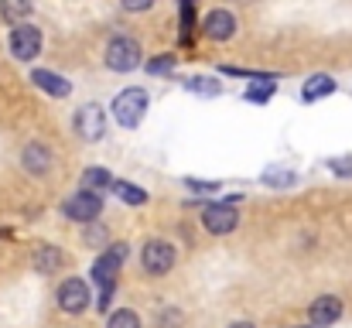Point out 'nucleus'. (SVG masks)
<instances>
[{"mask_svg":"<svg viewBox=\"0 0 352 328\" xmlns=\"http://www.w3.org/2000/svg\"><path fill=\"white\" fill-rule=\"evenodd\" d=\"M123 260H126V246H123V243H113V246H110L107 253H100V260L93 263V281H96V287H100V301H96L100 311L110 308V298H113V287H117Z\"/></svg>","mask_w":352,"mask_h":328,"instance_id":"obj_1","label":"nucleus"},{"mask_svg":"<svg viewBox=\"0 0 352 328\" xmlns=\"http://www.w3.org/2000/svg\"><path fill=\"white\" fill-rule=\"evenodd\" d=\"M144 109H147V93L144 89H123L117 100H113V120H117L120 127L133 130L144 120Z\"/></svg>","mask_w":352,"mask_h":328,"instance_id":"obj_2","label":"nucleus"},{"mask_svg":"<svg viewBox=\"0 0 352 328\" xmlns=\"http://www.w3.org/2000/svg\"><path fill=\"white\" fill-rule=\"evenodd\" d=\"M107 65L113 72H133L140 65V45L133 38H113L107 45Z\"/></svg>","mask_w":352,"mask_h":328,"instance_id":"obj_3","label":"nucleus"},{"mask_svg":"<svg viewBox=\"0 0 352 328\" xmlns=\"http://www.w3.org/2000/svg\"><path fill=\"white\" fill-rule=\"evenodd\" d=\"M41 52V31L31 28V24H21L10 31V55L17 62H31L34 55Z\"/></svg>","mask_w":352,"mask_h":328,"instance_id":"obj_4","label":"nucleus"},{"mask_svg":"<svg viewBox=\"0 0 352 328\" xmlns=\"http://www.w3.org/2000/svg\"><path fill=\"white\" fill-rule=\"evenodd\" d=\"M171 267H175V246L164 243V239H151V243L144 246V270L154 274V277H161V274H168Z\"/></svg>","mask_w":352,"mask_h":328,"instance_id":"obj_5","label":"nucleus"},{"mask_svg":"<svg viewBox=\"0 0 352 328\" xmlns=\"http://www.w3.org/2000/svg\"><path fill=\"white\" fill-rule=\"evenodd\" d=\"M76 130L82 140H100L103 130H107V116H103V107L96 103H86V107L76 113Z\"/></svg>","mask_w":352,"mask_h":328,"instance_id":"obj_6","label":"nucleus"},{"mask_svg":"<svg viewBox=\"0 0 352 328\" xmlns=\"http://www.w3.org/2000/svg\"><path fill=\"white\" fill-rule=\"evenodd\" d=\"M100 209H103V199L93 195V192H79L65 202V216L76 219V222H93L100 216Z\"/></svg>","mask_w":352,"mask_h":328,"instance_id":"obj_7","label":"nucleus"},{"mask_svg":"<svg viewBox=\"0 0 352 328\" xmlns=\"http://www.w3.org/2000/svg\"><path fill=\"white\" fill-rule=\"evenodd\" d=\"M86 305H89V287H86L79 277H72V281H65V284L58 287V308H62V311L79 315Z\"/></svg>","mask_w":352,"mask_h":328,"instance_id":"obj_8","label":"nucleus"},{"mask_svg":"<svg viewBox=\"0 0 352 328\" xmlns=\"http://www.w3.org/2000/svg\"><path fill=\"white\" fill-rule=\"evenodd\" d=\"M236 209L233 206H209L206 212H202V226L212 232V236H226V232H233L236 229Z\"/></svg>","mask_w":352,"mask_h":328,"instance_id":"obj_9","label":"nucleus"},{"mask_svg":"<svg viewBox=\"0 0 352 328\" xmlns=\"http://www.w3.org/2000/svg\"><path fill=\"white\" fill-rule=\"evenodd\" d=\"M202 31H206L209 38H216V41H230L236 34V17L230 10H212V14L202 21Z\"/></svg>","mask_w":352,"mask_h":328,"instance_id":"obj_10","label":"nucleus"},{"mask_svg":"<svg viewBox=\"0 0 352 328\" xmlns=\"http://www.w3.org/2000/svg\"><path fill=\"white\" fill-rule=\"evenodd\" d=\"M311 322L318 328H325V325H332V322H339V315H342V301L336 298V294H325V298H318L315 305H311Z\"/></svg>","mask_w":352,"mask_h":328,"instance_id":"obj_11","label":"nucleus"},{"mask_svg":"<svg viewBox=\"0 0 352 328\" xmlns=\"http://www.w3.org/2000/svg\"><path fill=\"white\" fill-rule=\"evenodd\" d=\"M31 83H34L38 89H45V93L58 96V100H65V96L72 93V83H69V79H62L58 72H45V69H38V72H31Z\"/></svg>","mask_w":352,"mask_h":328,"instance_id":"obj_12","label":"nucleus"},{"mask_svg":"<svg viewBox=\"0 0 352 328\" xmlns=\"http://www.w3.org/2000/svg\"><path fill=\"white\" fill-rule=\"evenodd\" d=\"M329 93H336V79H332V76H311V79L305 83V89H301V100H305V103H315V100H322V96H329Z\"/></svg>","mask_w":352,"mask_h":328,"instance_id":"obj_13","label":"nucleus"},{"mask_svg":"<svg viewBox=\"0 0 352 328\" xmlns=\"http://www.w3.org/2000/svg\"><path fill=\"white\" fill-rule=\"evenodd\" d=\"M185 89L199 93V96H219L223 93L219 79H212V76H192V79H185Z\"/></svg>","mask_w":352,"mask_h":328,"instance_id":"obj_14","label":"nucleus"},{"mask_svg":"<svg viewBox=\"0 0 352 328\" xmlns=\"http://www.w3.org/2000/svg\"><path fill=\"white\" fill-rule=\"evenodd\" d=\"M34 267H38L41 274H52V270L62 267V253H58L55 246H38V250H34Z\"/></svg>","mask_w":352,"mask_h":328,"instance_id":"obj_15","label":"nucleus"},{"mask_svg":"<svg viewBox=\"0 0 352 328\" xmlns=\"http://www.w3.org/2000/svg\"><path fill=\"white\" fill-rule=\"evenodd\" d=\"M48 161H52V154H48L41 144H31V147L24 151V164H28V171H34V175L48 171Z\"/></svg>","mask_w":352,"mask_h":328,"instance_id":"obj_16","label":"nucleus"},{"mask_svg":"<svg viewBox=\"0 0 352 328\" xmlns=\"http://www.w3.org/2000/svg\"><path fill=\"white\" fill-rule=\"evenodd\" d=\"M113 185V178H110V171H103V168H89L86 175H82V192H103V188H110Z\"/></svg>","mask_w":352,"mask_h":328,"instance_id":"obj_17","label":"nucleus"},{"mask_svg":"<svg viewBox=\"0 0 352 328\" xmlns=\"http://www.w3.org/2000/svg\"><path fill=\"white\" fill-rule=\"evenodd\" d=\"M113 192H117L123 202H130V206H144L147 202V192L140 185H130V182H113Z\"/></svg>","mask_w":352,"mask_h":328,"instance_id":"obj_18","label":"nucleus"},{"mask_svg":"<svg viewBox=\"0 0 352 328\" xmlns=\"http://www.w3.org/2000/svg\"><path fill=\"white\" fill-rule=\"evenodd\" d=\"M298 178H294V171H284V168H267L263 171V185H270V188H291Z\"/></svg>","mask_w":352,"mask_h":328,"instance_id":"obj_19","label":"nucleus"},{"mask_svg":"<svg viewBox=\"0 0 352 328\" xmlns=\"http://www.w3.org/2000/svg\"><path fill=\"white\" fill-rule=\"evenodd\" d=\"M28 10H31V0H0V14L10 24H17L21 17H28Z\"/></svg>","mask_w":352,"mask_h":328,"instance_id":"obj_20","label":"nucleus"},{"mask_svg":"<svg viewBox=\"0 0 352 328\" xmlns=\"http://www.w3.org/2000/svg\"><path fill=\"white\" fill-rule=\"evenodd\" d=\"M107 328H140V318H137L130 308H120V311H113V315H110Z\"/></svg>","mask_w":352,"mask_h":328,"instance_id":"obj_21","label":"nucleus"},{"mask_svg":"<svg viewBox=\"0 0 352 328\" xmlns=\"http://www.w3.org/2000/svg\"><path fill=\"white\" fill-rule=\"evenodd\" d=\"M171 69H175V55H157V58L147 62V72H151V76H164V72H171Z\"/></svg>","mask_w":352,"mask_h":328,"instance_id":"obj_22","label":"nucleus"},{"mask_svg":"<svg viewBox=\"0 0 352 328\" xmlns=\"http://www.w3.org/2000/svg\"><path fill=\"white\" fill-rule=\"evenodd\" d=\"M270 96H274V83H267V86H250V89H246V100H250V103H267Z\"/></svg>","mask_w":352,"mask_h":328,"instance_id":"obj_23","label":"nucleus"},{"mask_svg":"<svg viewBox=\"0 0 352 328\" xmlns=\"http://www.w3.org/2000/svg\"><path fill=\"white\" fill-rule=\"evenodd\" d=\"M185 185H188L192 192H216V188H219V182H199V178H185Z\"/></svg>","mask_w":352,"mask_h":328,"instance_id":"obj_24","label":"nucleus"},{"mask_svg":"<svg viewBox=\"0 0 352 328\" xmlns=\"http://www.w3.org/2000/svg\"><path fill=\"white\" fill-rule=\"evenodd\" d=\"M329 164H332V171H339V175H342V171H349L352 175V157H346V161H342V157H336V161H329Z\"/></svg>","mask_w":352,"mask_h":328,"instance_id":"obj_25","label":"nucleus"},{"mask_svg":"<svg viewBox=\"0 0 352 328\" xmlns=\"http://www.w3.org/2000/svg\"><path fill=\"white\" fill-rule=\"evenodd\" d=\"M120 3H123L126 10H147V7H151L154 0H120Z\"/></svg>","mask_w":352,"mask_h":328,"instance_id":"obj_26","label":"nucleus"},{"mask_svg":"<svg viewBox=\"0 0 352 328\" xmlns=\"http://www.w3.org/2000/svg\"><path fill=\"white\" fill-rule=\"evenodd\" d=\"M86 239H89V243H96V239H107V229H103V226H100V229H89V232H86Z\"/></svg>","mask_w":352,"mask_h":328,"instance_id":"obj_27","label":"nucleus"},{"mask_svg":"<svg viewBox=\"0 0 352 328\" xmlns=\"http://www.w3.org/2000/svg\"><path fill=\"white\" fill-rule=\"evenodd\" d=\"M230 328H253V325H250V322H233Z\"/></svg>","mask_w":352,"mask_h":328,"instance_id":"obj_28","label":"nucleus"},{"mask_svg":"<svg viewBox=\"0 0 352 328\" xmlns=\"http://www.w3.org/2000/svg\"><path fill=\"white\" fill-rule=\"evenodd\" d=\"M178 3H188V7H195V0H178Z\"/></svg>","mask_w":352,"mask_h":328,"instance_id":"obj_29","label":"nucleus"}]
</instances>
